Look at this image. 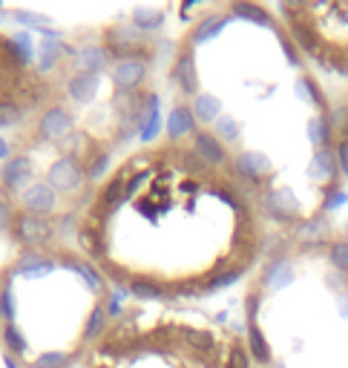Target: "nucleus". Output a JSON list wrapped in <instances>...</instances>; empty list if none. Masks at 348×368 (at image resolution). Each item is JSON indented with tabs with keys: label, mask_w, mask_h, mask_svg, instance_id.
<instances>
[{
	"label": "nucleus",
	"mask_w": 348,
	"mask_h": 368,
	"mask_svg": "<svg viewBox=\"0 0 348 368\" xmlns=\"http://www.w3.org/2000/svg\"><path fill=\"white\" fill-rule=\"evenodd\" d=\"M170 133L213 150L259 199L273 236L311 230L340 196L334 101L273 6L219 3L176 41Z\"/></svg>",
	"instance_id": "obj_1"
},
{
	"label": "nucleus",
	"mask_w": 348,
	"mask_h": 368,
	"mask_svg": "<svg viewBox=\"0 0 348 368\" xmlns=\"http://www.w3.org/2000/svg\"><path fill=\"white\" fill-rule=\"evenodd\" d=\"M69 239L121 297L202 302L257 271L273 230L213 150L165 130L89 182Z\"/></svg>",
	"instance_id": "obj_2"
},
{
	"label": "nucleus",
	"mask_w": 348,
	"mask_h": 368,
	"mask_svg": "<svg viewBox=\"0 0 348 368\" xmlns=\"http://www.w3.org/2000/svg\"><path fill=\"white\" fill-rule=\"evenodd\" d=\"M334 156L342 182H348V87L334 98Z\"/></svg>",
	"instance_id": "obj_8"
},
{
	"label": "nucleus",
	"mask_w": 348,
	"mask_h": 368,
	"mask_svg": "<svg viewBox=\"0 0 348 368\" xmlns=\"http://www.w3.org/2000/svg\"><path fill=\"white\" fill-rule=\"evenodd\" d=\"M273 12L317 72L348 81V0L276 3Z\"/></svg>",
	"instance_id": "obj_6"
},
{
	"label": "nucleus",
	"mask_w": 348,
	"mask_h": 368,
	"mask_svg": "<svg viewBox=\"0 0 348 368\" xmlns=\"http://www.w3.org/2000/svg\"><path fill=\"white\" fill-rule=\"evenodd\" d=\"M55 101V87L29 49L0 27V127H23Z\"/></svg>",
	"instance_id": "obj_7"
},
{
	"label": "nucleus",
	"mask_w": 348,
	"mask_h": 368,
	"mask_svg": "<svg viewBox=\"0 0 348 368\" xmlns=\"http://www.w3.org/2000/svg\"><path fill=\"white\" fill-rule=\"evenodd\" d=\"M253 368H348V239L280 233L245 279Z\"/></svg>",
	"instance_id": "obj_3"
},
{
	"label": "nucleus",
	"mask_w": 348,
	"mask_h": 368,
	"mask_svg": "<svg viewBox=\"0 0 348 368\" xmlns=\"http://www.w3.org/2000/svg\"><path fill=\"white\" fill-rule=\"evenodd\" d=\"M78 368H253L242 325L199 302L115 297Z\"/></svg>",
	"instance_id": "obj_5"
},
{
	"label": "nucleus",
	"mask_w": 348,
	"mask_h": 368,
	"mask_svg": "<svg viewBox=\"0 0 348 368\" xmlns=\"http://www.w3.org/2000/svg\"><path fill=\"white\" fill-rule=\"evenodd\" d=\"M12 216H15V202L6 187V173H3V167H0V230L12 228Z\"/></svg>",
	"instance_id": "obj_9"
},
{
	"label": "nucleus",
	"mask_w": 348,
	"mask_h": 368,
	"mask_svg": "<svg viewBox=\"0 0 348 368\" xmlns=\"http://www.w3.org/2000/svg\"><path fill=\"white\" fill-rule=\"evenodd\" d=\"M115 297L73 239H15L0 259V362L78 368Z\"/></svg>",
	"instance_id": "obj_4"
}]
</instances>
